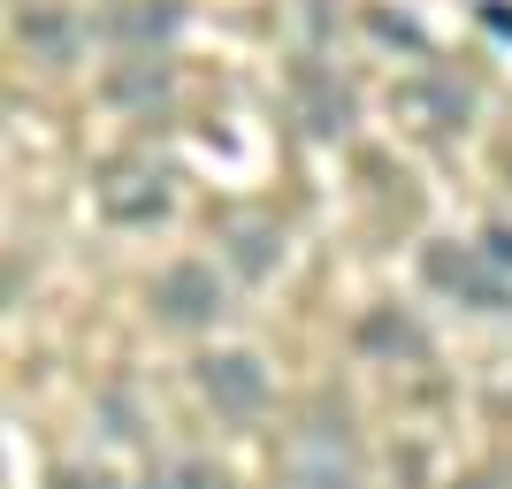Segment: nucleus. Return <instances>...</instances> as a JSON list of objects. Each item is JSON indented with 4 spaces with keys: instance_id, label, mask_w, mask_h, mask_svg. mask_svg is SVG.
<instances>
[{
    "instance_id": "obj_1",
    "label": "nucleus",
    "mask_w": 512,
    "mask_h": 489,
    "mask_svg": "<svg viewBox=\"0 0 512 489\" xmlns=\"http://www.w3.org/2000/svg\"><path fill=\"white\" fill-rule=\"evenodd\" d=\"M283 489H360V436L337 398H314L283 436Z\"/></svg>"
},
{
    "instance_id": "obj_2",
    "label": "nucleus",
    "mask_w": 512,
    "mask_h": 489,
    "mask_svg": "<svg viewBox=\"0 0 512 489\" xmlns=\"http://www.w3.org/2000/svg\"><path fill=\"white\" fill-rule=\"evenodd\" d=\"M421 276L436 283V291L482 306V314H505V306H512V283L482 260V245H428V253H421Z\"/></svg>"
},
{
    "instance_id": "obj_3",
    "label": "nucleus",
    "mask_w": 512,
    "mask_h": 489,
    "mask_svg": "<svg viewBox=\"0 0 512 489\" xmlns=\"http://www.w3.org/2000/svg\"><path fill=\"white\" fill-rule=\"evenodd\" d=\"M199 398L214 413H230V421H253L260 405H268V367L253 352H207L199 360Z\"/></svg>"
},
{
    "instance_id": "obj_4",
    "label": "nucleus",
    "mask_w": 512,
    "mask_h": 489,
    "mask_svg": "<svg viewBox=\"0 0 512 489\" xmlns=\"http://www.w3.org/2000/svg\"><path fill=\"white\" fill-rule=\"evenodd\" d=\"M153 314L169 321V329H207L222 314V276H214L207 260H176L169 276L153 283Z\"/></svg>"
},
{
    "instance_id": "obj_5",
    "label": "nucleus",
    "mask_w": 512,
    "mask_h": 489,
    "mask_svg": "<svg viewBox=\"0 0 512 489\" xmlns=\"http://www.w3.org/2000/svg\"><path fill=\"white\" fill-rule=\"evenodd\" d=\"M291 92H299V115H306V130L314 138H337L344 123H352V92L329 77V69H314V62H299V77H291Z\"/></svg>"
},
{
    "instance_id": "obj_6",
    "label": "nucleus",
    "mask_w": 512,
    "mask_h": 489,
    "mask_svg": "<svg viewBox=\"0 0 512 489\" xmlns=\"http://www.w3.org/2000/svg\"><path fill=\"white\" fill-rule=\"evenodd\" d=\"M100 207H107V222H161V214H169V192H161L153 169H115Z\"/></svg>"
},
{
    "instance_id": "obj_7",
    "label": "nucleus",
    "mask_w": 512,
    "mask_h": 489,
    "mask_svg": "<svg viewBox=\"0 0 512 489\" xmlns=\"http://www.w3.org/2000/svg\"><path fill=\"white\" fill-rule=\"evenodd\" d=\"M176 23H184V8L176 0H123V8H107V31L130 46H161L176 39Z\"/></svg>"
},
{
    "instance_id": "obj_8",
    "label": "nucleus",
    "mask_w": 512,
    "mask_h": 489,
    "mask_svg": "<svg viewBox=\"0 0 512 489\" xmlns=\"http://www.w3.org/2000/svg\"><path fill=\"white\" fill-rule=\"evenodd\" d=\"M360 344L375 352V360H428V337H421V321H406L398 306H375V314L360 321Z\"/></svg>"
},
{
    "instance_id": "obj_9",
    "label": "nucleus",
    "mask_w": 512,
    "mask_h": 489,
    "mask_svg": "<svg viewBox=\"0 0 512 489\" xmlns=\"http://www.w3.org/2000/svg\"><path fill=\"white\" fill-rule=\"evenodd\" d=\"M23 46H31V54H46V62H69V54H77V23L62 16V8H23Z\"/></svg>"
},
{
    "instance_id": "obj_10",
    "label": "nucleus",
    "mask_w": 512,
    "mask_h": 489,
    "mask_svg": "<svg viewBox=\"0 0 512 489\" xmlns=\"http://www.w3.org/2000/svg\"><path fill=\"white\" fill-rule=\"evenodd\" d=\"M398 107H406V115H428V130H459L467 123V92L459 85H406Z\"/></svg>"
},
{
    "instance_id": "obj_11",
    "label": "nucleus",
    "mask_w": 512,
    "mask_h": 489,
    "mask_svg": "<svg viewBox=\"0 0 512 489\" xmlns=\"http://www.w3.org/2000/svg\"><path fill=\"white\" fill-rule=\"evenodd\" d=\"M230 245H237V268H245V276H268V268H276V253H283V237L268 230V222H237Z\"/></svg>"
},
{
    "instance_id": "obj_12",
    "label": "nucleus",
    "mask_w": 512,
    "mask_h": 489,
    "mask_svg": "<svg viewBox=\"0 0 512 489\" xmlns=\"http://www.w3.org/2000/svg\"><path fill=\"white\" fill-rule=\"evenodd\" d=\"M146 489H222V467H207V459H176V467L146 474Z\"/></svg>"
},
{
    "instance_id": "obj_13",
    "label": "nucleus",
    "mask_w": 512,
    "mask_h": 489,
    "mask_svg": "<svg viewBox=\"0 0 512 489\" xmlns=\"http://www.w3.org/2000/svg\"><path fill=\"white\" fill-rule=\"evenodd\" d=\"M161 92H169V69L161 62H138V69L115 77V100H161Z\"/></svg>"
},
{
    "instance_id": "obj_14",
    "label": "nucleus",
    "mask_w": 512,
    "mask_h": 489,
    "mask_svg": "<svg viewBox=\"0 0 512 489\" xmlns=\"http://www.w3.org/2000/svg\"><path fill=\"white\" fill-rule=\"evenodd\" d=\"M482 260H490L497 276H512V230H505V222H490V230H482Z\"/></svg>"
},
{
    "instance_id": "obj_15",
    "label": "nucleus",
    "mask_w": 512,
    "mask_h": 489,
    "mask_svg": "<svg viewBox=\"0 0 512 489\" xmlns=\"http://www.w3.org/2000/svg\"><path fill=\"white\" fill-rule=\"evenodd\" d=\"M482 23H490V31H505V39H512V8H505V0H482Z\"/></svg>"
},
{
    "instance_id": "obj_16",
    "label": "nucleus",
    "mask_w": 512,
    "mask_h": 489,
    "mask_svg": "<svg viewBox=\"0 0 512 489\" xmlns=\"http://www.w3.org/2000/svg\"><path fill=\"white\" fill-rule=\"evenodd\" d=\"M62 489H115V482H107L100 467H92V474H77V467H69V474H62Z\"/></svg>"
},
{
    "instance_id": "obj_17",
    "label": "nucleus",
    "mask_w": 512,
    "mask_h": 489,
    "mask_svg": "<svg viewBox=\"0 0 512 489\" xmlns=\"http://www.w3.org/2000/svg\"><path fill=\"white\" fill-rule=\"evenodd\" d=\"M459 489H512V482H505V474H497V467H482V474H467V482H459Z\"/></svg>"
}]
</instances>
